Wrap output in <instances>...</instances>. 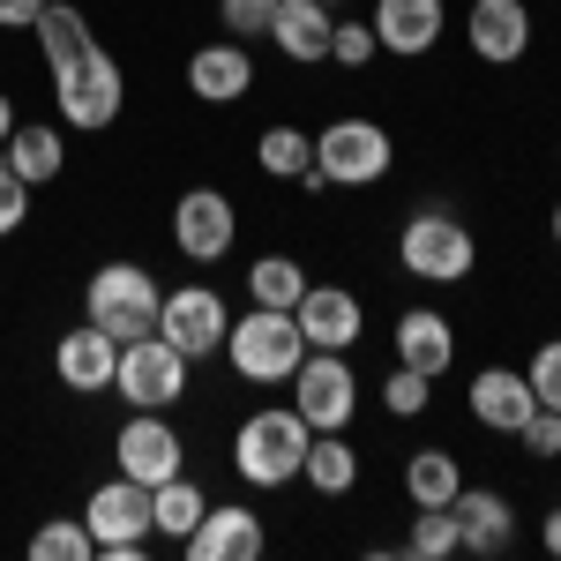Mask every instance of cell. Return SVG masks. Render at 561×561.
I'll return each mask as SVG.
<instances>
[{
    "instance_id": "8d00e7d4",
    "label": "cell",
    "mask_w": 561,
    "mask_h": 561,
    "mask_svg": "<svg viewBox=\"0 0 561 561\" xmlns=\"http://www.w3.org/2000/svg\"><path fill=\"white\" fill-rule=\"evenodd\" d=\"M23 217H31V180H15L8 165H0V240L23 232Z\"/></svg>"
},
{
    "instance_id": "44dd1931",
    "label": "cell",
    "mask_w": 561,
    "mask_h": 561,
    "mask_svg": "<svg viewBox=\"0 0 561 561\" xmlns=\"http://www.w3.org/2000/svg\"><path fill=\"white\" fill-rule=\"evenodd\" d=\"M465 404H472L479 427L494 434H517L531 412H539V397H531V382H524V367H479L472 389H465Z\"/></svg>"
},
{
    "instance_id": "7a4b0ae2",
    "label": "cell",
    "mask_w": 561,
    "mask_h": 561,
    "mask_svg": "<svg viewBox=\"0 0 561 561\" xmlns=\"http://www.w3.org/2000/svg\"><path fill=\"white\" fill-rule=\"evenodd\" d=\"M225 359H232V375L255 389H277L300 375L307 359V337H300V314L293 307H248L232 330H225Z\"/></svg>"
},
{
    "instance_id": "8992f818",
    "label": "cell",
    "mask_w": 561,
    "mask_h": 561,
    "mask_svg": "<svg viewBox=\"0 0 561 561\" xmlns=\"http://www.w3.org/2000/svg\"><path fill=\"white\" fill-rule=\"evenodd\" d=\"M389 165H397V142L367 113H345V121H330V128L314 135V173H322V187H375V180H389Z\"/></svg>"
},
{
    "instance_id": "5b68a950",
    "label": "cell",
    "mask_w": 561,
    "mask_h": 561,
    "mask_svg": "<svg viewBox=\"0 0 561 561\" xmlns=\"http://www.w3.org/2000/svg\"><path fill=\"white\" fill-rule=\"evenodd\" d=\"M479 262V240L457 210H412L397 232V270L420 285H465Z\"/></svg>"
},
{
    "instance_id": "277c9868",
    "label": "cell",
    "mask_w": 561,
    "mask_h": 561,
    "mask_svg": "<svg viewBox=\"0 0 561 561\" xmlns=\"http://www.w3.org/2000/svg\"><path fill=\"white\" fill-rule=\"evenodd\" d=\"M53 76V105H60V121L76 135H98L121 121V105H128V76H121V60L105 53V45H83L76 60H60V68H45Z\"/></svg>"
},
{
    "instance_id": "4fadbf2b",
    "label": "cell",
    "mask_w": 561,
    "mask_h": 561,
    "mask_svg": "<svg viewBox=\"0 0 561 561\" xmlns=\"http://www.w3.org/2000/svg\"><path fill=\"white\" fill-rule=\"evenodd\" d=\"M113 457H121V472L142 479V486L187 472V442H180V427H165L158 412H135L128 427L113 434Z\"/></svg>"
},
{
    "instance_id": "5bb4252c",
    "label": "cell",
    "mask_w": 561,
    "mask_h": 561,
    "mask_svg": "<svg viewBox=\"0 0 561 561\" xmlns=\"http://www.w3.org/2000/svg\"><path fill=\"white\" fill-rule=\"evenodd\" d=\"M465 45H472V60H486V68H517L524 53H531V8L524 0H472Z\"/></svg>"
},
{
    "instance_id": "30bf717a",
    "label": "cell",
    "mask_w": 561,
    "mask_h": 561,
    "mask_svg": "<svg viewBox=\"0 0 561 561\" xmlns=\"http://www.w3.org/2000/svg\"><path fill=\"white\" fill-rule=\"evenodd\" d=\"M173 248L187 262H225L240 248V203L225 187H187L173 203Z\"/></svg>"
},
{
    "instance_id": "484cf974",
    "label": "cell",
    "mask_w": 561,
    "mask_h": 561,
    "mask_svg": "<svg viewBox=\"0 0 561 561\" xmlns=\"http://www.w3.org/2000/svg\"><path fill=\"white\" fill-rule=\"evenodd\" d=\"M300 479L322 494V502H337V494H352V479H359V449H352V442H337V434H314V442H307Z\"/></svg>"
},
{
    "instance_id": "ffe728a7",
    "label": "cell",
    "mask_w": 561,
    "mask_h": 561,
    "mask_svg": "<svg viewBox=\"0 0 561 561\" xmlns=\"http://www.w3.org/2000/svg\"><path fill=\"white\" fill-rule=\"evenodd\" d=\"M187 90H195L203 105H240V98L255 90V60H248V45H240V38L195 45V53H187Z\"/></svg>"
},
{
    "instance_id": "4dcf8cb0",
    "label": "cell",
    "mask_w": 561,
    "mask_h": 561,
    "mask_svg": "<svg viewBox=\"0 0 561 561\" xmlns=\"http://www.w3.org/2000/svg\"><path fill=\"white\" fill-rule=\"evenodd\" d=\"M90 554H98V539L83 517H53L31 531V561H90Z\"/></svg>"
},
{
    "instance_id": "b9f144b4",
    "label": "cell",
    "mask_w": 561,
    "mask_h": 561,
    "mask_svg": "<svg viewBox=\"0 0 561 561\" xmlns=\"http://www.w3.org/2000/svg\"><path fill=\"white\" fill-rule=\"evenodd\" d=\"M322 8H337V0H322Z\"/></svg>"
},
{
    "instance_id": "ab89813d",
    "label": "cell",
    "mask_w": 561,
    "mask_h": 561,
    "mask_svg": "<svg viewBox=\"0 0 561 561\" xmlns=\"http://www.w3.org/2000/svg\"><path fill=\"white\" fill-rule=\"evenodd\" d=\"M8 135H15V98L0 90V142H8Z\"/></svg>"
},
{
    "instance_id": "83f0119b",
    "label": "cell",
    "mask_w": 561,
    "mask_h": 561,
    "mask_svg": "<svg viewBox=\"0 0 561 561\" xmlns=\"http://www.w3.org/2000/svg\"><path fill=\"white\" fill-rule=\"evenodd\" d=\"M314 285L300 255H262L248 262V307H300V293Z\"/></svg>"
},
{
    "instance_id": "2e32d148",
    "label": "cell",
    "mask_w": 561,
    "mask_h": 561,
    "mask_svg": "<svg viewBox=\"0 0 561 561\" xmlns=\"http://www.w3.org/2000/svg\"><path fill=\"white\" fill-rule=\"evenodd\" d=\"M375 45L382 53H397V60H427L434 45H442V31H449V8L442 0H375Z\"/></svg>"
},
{
    "instance_id": "3957f363",
    "label": "cell",
    "mask_w": 561,
    "mask_h": 561,
    "mask_svg": "<svg viewBox=\"0 0 561 561\" xmlns=\"http://www.w3.org/2000/svg\"><path fill=\"white\" fill-rule=\"evenodd\" d=\"M158 307H165V285H158L142 262H98L90 285H83V322H98V330L121 337V345H135V337L158 330Z\"/></svg>"
},
{
    "instance_id": "8fae6325",
    "label": "cell",
    "mask_w": 561,
    "mask_h": 561,
    "mask_svg": "<svg viewBox=\"0 0 561 561\" xmlns=\"http://www.w3.org/2000/svg\"><path fill=\"white\" fill-rule=\"evenodd\" d=\"M225 330H232V307H225V293H217V285H173V293H165V307H158V337H165V345H180L187 359L225 352Z\"/></svg>"
},
{
    "instance_id": "4316f807",
    "label": "cell",
    "mask_w": 561,
    "mask_h": 561,
    "mask_svg": "<svg viewBox=\"0 0 561 561\" xmlns=\"http://www.w3.org/2000/svg\"><path fill=\"white\" fill-rule=\"evenodd\" d=\"M203 510H210V494H203L187 472H173V479H158V486H150V524H158L165 539H187V531L203 524Z\"/></svg>"
},
{
    "instance_id": "e575fe53",
    "label": "cell",
    "mask_w": 561,
    "mask_h": 561,
    "mask_svg": "<svg viewBox=\"0 0 561 561\" xmlns=\"http://www.w3.org/2000/svg\"><path fill=\"white\" fill-rule=\"evenodd\" d=\"M375 53H382V45H375V23H337V31H330V60L352 68V76H359Z\"/></svg>"
},
{
    "instance_id": "9a60e30c",
    "label": "cell",
    "mask_w": 561,
    "mask_h": 561,
    "mask_svg": "<svg viewBox=\"0 0 561 561\" xmlns=\"http://www.w3.org/2000/svg\"><path fill=\"white\" fill-rule=\"evenodd\" d=\"M53 375H60V389H76V397L113 389V375H121V337H105L98 322L60 330V345H53Z\"/></svg>"
},
{
    "instance_id": "6da1fadb",
    "label": "cell",
    "mask_w": 561,
    "mask_h": 561,
    "mask_svg": "<svg viewBox=\"0 0 561 561\" xmlns=\"http://www.w3.org/2000/svg\"><path fill=\"white\" fill-rule=\"evenodd\" d=\"M307 442H314V427H307L293 404H262V412H248L240 420V434H232V472L248 479V486H293L307 465Z\"/></svg>"
},
{
    "instance_id": "1f68e13d",
    "label": "cell",
    "mask_w": 561,
    "mask_h": 561,
    "mask_svg": "<svg viewBox=\"0 0 561 561\" xmlns=\"http://www.w3.org/2000/svg\"><path fill=\"white\" fill-rule=\"evenodd\" d=\"M270 15H277V0H217V23H225V38H270Z\"/></svg>"
},
{
    "instance_id": "836d02e7",
    "label": "cell",
    "mask_w": 561,
    "mask_h": 561,
    "mask_svg": "<svg viewBox=\"0 0 561 561\" xmlns=\"http://www.w3.org/2000/svg\"><path fill=\"white\" fill-rule=\"evenodd\" d=\"M524 382H531V397H539L547 412H561V337H547V345L524 359Z\"/></svg>"
},
{
    "instance_id": "7402d4cb",
    "label": "cell",
    "mask_w": 561,
    "mask_h": 561,
    "mask_svg": "<svg viewBox=\"0 0 561 561\" xmlns=\"http://www.w3.org/2000/svg\"><path fill=\"white\" fill-rule=\"evenodd\" d=\"M330 31H337V15L322 0H277V15H270V45L293 68H322L330 60Z\"/></svg>"
},
{
    "instance_id": "9c48e42d",
    "label": "cell",
    "mask_w": 561,
    "mask_h": 561,
    "mask_svg": "<svg viewBox=\"0 0 561 561\" xmlns=\"http://www.w3.org/2000/svg\"><path fill=\"white\" fill-rule=\"evenodd\" d=\"M83 524H90V539H98V554H142V539L158 531V524H150V486L128 479V472H113L83 502Z\"/></svg>"
},
{
    "instance_id": "60d3db41",
    "label": "cell",
    "mask_w": 561,
    "mask_h": 561,
    "mask_svg": "<svg viewBox=\"0 0 561 561\" xmlns=\"http://www.w3.org/2000/svg\"><path fill=\"white\" fill-rule=\"evenodd\" d=\"M554 248H561V203H554Z\"/></svg>"
},
{
    "instance_id": "603a6c76",
    "label": "cell",
    "mask_w": 561,
    "mask_h": 561,
    "mask_svg": "<svg viewBox=\"0 0 561 561\" xmlns=\"http://www.w3.org/2000/svg\"><path fill=\"white\" fill-rule=\"evenodd\" d=\"M0 165L15 180H31V187H45V180L68 173V142H60V128H45V121H15V135L0 142Z\"/></svg>"
},
{
    "instance_id": "f546056e",
    "label": "cell",
    "mask_w": 561,
    "mask_h": 561,
    "mask_svg": "<svg viewBox=\"0 0 561 561\" xmlns=\"http://www.w3.org/2000/svg\"><path fill=\"white\" fill-rule=\"evenodd\" d=\"M449 554H465V547H457V517H449V510H412L404 561H449Z\"/></svg>"
},
{
    "instance_id": "e0dca14e",
    "label": "cell",
    "mask_w": 561,
    "mask_h": 561,
    "mask_svg": "<svg viewBox=\"0 0 561 561\" xmlns=\"http://www.w3.org/2000/svg\"><path fill=\"white\" fill-rule=\"evenodd\" d=\"M389 345H397V367H412V375L434 382V375L457 367V322L442 307H404L397 330H389Z\"/></svg>"
},
{
    "instance_id": "cb8c5ba5",
    "label": "cell",
    "mask_w": 561,
    "mask_h": 561,
    "mask_svg": "<svg viewBox=\"0 0 561 561\" xmlns=\"http://www.w3.org/2000/svg\"><path fill=\"white\" fill-rule=\"evenodd\" d=\"M457 486H465V465H457L449 449H420V457L404 465V502H412V510H449Z\"/></svg>"
},
{
    "instance_id": "52a82bcc",
    "label": "cell",
    "mask_w": 561,
    "mask_h": 561,
    "mask_svg": "<svg viewBox=\"0 0 561 561\" xmlns=\"http://www.w3.org/2000/svg\"><path fill=\"white\" fill-rule=\"evenodd\" d=\"M293 412L314 434H345L359 412V375L345 367V352H307L300 375H293Z\"/></svg>"
},
{
    "instance_id": "ac0fdd59",
    "label": "cell",
    "mask_w": 561,
    "mask_h": 561,
    "mask_svg": "<svg viewBox=\"0 0 561 561\" xmlns=\"http://www.w3.org/2000/svg\"><path fill=\"white\" fill-rule=\"evenodd\" d=\"M293 314H300L307 352H352V345H359V322H367L352 285H307Z\"/></svg>"
},
{
    "instance_id": "d6a6232c",
    "label": "cell",
    "mask_w": 561,
    "mask_h": 561,
    "mask_svg": "<svg viewBox=\"0 0 561 561\" xmlns=\"http://www.w3.org/2000/svg\"><path fill=\"white\" fill-rule=\"evenodd\" d=\"M427 404H434V382L412 375V367H397V375L382 382V412L389 420H412V412H427Z\"/></svg>"
},
{
    "instance_id": "ba28073f",
    "label": "cell",
    "mask_w": 561,
    "mask_h": 561,
    "mask_svg": "<svg viewBox=\"0 0 561 561\" xmlns=\"http://www.w3.org/2000/svg\"><path fill=\"white\" fill-rule=\"evenodd\" d=\"M187 367H195V359L150 330V337L121 345V375H113V389L128 397L135 412H165V404H180V389H187Z\"/></svg>"
},
{
    "instance_id": "d6986e66",
    "label": "cell",
    "mask_w": 561,
    "mask_h": 561,
    "mask_svg": "<svg viewBox=\"0 0 561 561\" xmlns=\"http://www.w3.org/2000/svg\"><path fill=\"white\" fill-rule=\"evenodd\" d=\"M449 517H457V547L465 554H510L517 547V510L494 486H457Z\"/></svg>"
},
{
    "instance_id": "d590c367",
    "label": "cell",
    "mask_w": 561,
    "mask_h": 561,
    "mask_svg": "<svg viewBox=\"0 0 561 561\" xmlns=\"http://www.w3.org/2000/svg\"><path fill=\"white\" fill-rule=\"evenodd\" d=\"M517 442L539 457V465H554V457H561V412H547V404H539V412L517 427Z\"/></svg>"
},
{
    "instance_id": "7c38bea8",
    "label": "cell",
    "mask_w": 561,
    "mask_h": 561,
    "mask_svg": "<svg viewBox=\"0 0 561 561\" xmlns=\"http://www.w3.org/2000/svg\"><path fill=\"white\" fill-rule=\"evenodd\" d=\"M180 547H187V561H262L270 531H262V517L248 502H210L203 524H195Z\"/></svg>"
},
{
    "instance_id": "f1b7e54d",
    "label": "cell",
    "mask_w": 561,
    "mask_h": 561,
    "mask_svg": "<svg viewBox=\"0 0 561 561\" xmlns=\"http://www.w3.org/2000/svg\"><path fill=\"white\" fill-rule=\"evenodd\" d=\"M255 165H262L270 180H300L307 165H314V135H300L293 121L262 128V135H255Z\"/></svg>"
},
{
    "instance_id": "f35d334b",
    "label": "cell",
    "mask_w": 561,
    "mask_h": 561,
    "mask_svg": "<svg viewBox=\"0 0 561 561\" xmlns=\"http://www.w3.org/2000/svg\"><path fill=\"white\" fill-rule=\"evenodd\" d=\"M539 547L561 561V510H547V524H539Z\"/></svg>"
},
{
    "instance_id": "74e56055",
    "label": "cell",
    "mask_w": 561,
    "mask_h": 561,
    "mask_svg": "<svg viewBox=\"0 0 561 561\" xmlns=\"http://www.w3.org/2000/svg\"><path fill=\"white\" fill-rule=\"evenodd\" d=\"M45 15V0H0V31H31Z\"/></svg>"
},
{
    "instance_id": "d4e9b609",
    "label": "cell",
    "mask_w": 561,
    "mask_h": 561,
    "mask_svg": "<svg viewBox=\"0 0 561 561\" xmlns=\"http://www.w3.org/2000/svg\"><path fill=\"white\" fill-rule=\"evenodd\" d=\"M31 38H38L45 68H60V60H76L83 45H98V38H90V15L76 8V0H45V15L31 23Z\"/></svg>"
}]
</instances>
